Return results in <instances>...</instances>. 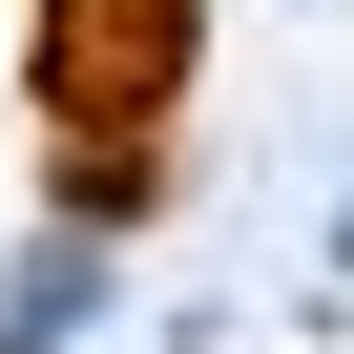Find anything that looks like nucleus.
Instances as JSON below:
<instances>
[{
    "label": "nucleus",
    "mask_w": 354,
    "mask_h": 354,
    "mask_svg": "<svg viewBox=\"0 0 354 354\" xmlns=\"http://www.w3.org/2000/svg\"><path fill=\"white\" fill-rule=\"evenodd\" d=\"M188 0H42V104L63 125H167V84H188Z\"/></svg>",
    "instance_id": "obj_1"
},
{
    "label": "nucleus",
    "mask_w": 354,
    "mask_h": 354,
    "mask_svg": "<svg viewBox=\"0 0 354 354\" xmlns=\"http://www.w3.org/2000/svg\"><path fill=\"white\" fill-rule=\"evenodd\" d=\"M146 188H167L146 125H84V146H63V209H146Z\"/></svg>",
    "instance_id": "obj_2"
}]
</instances>
